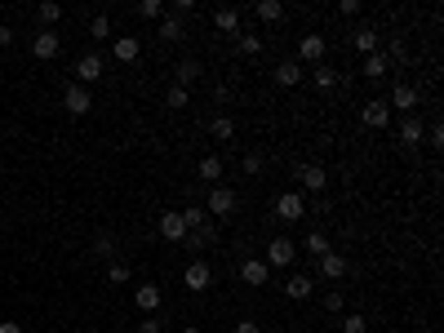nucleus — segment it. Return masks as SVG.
Returning a JSON list of instances; mask_svg holds the SVG:
<instances>
[{"instance_id":"cd10ccee","label":"nucleus","mask_w":444,"mask_h":333,"mask_svg":"<svg viewBox=\"0 0 444 333\" xmlns=\"http://www.w3.org/2000/svg\"><path fill=\"white\" fill-rule=\"evenodd\" d=\"M187 98H191V93H187L183 85H169V89H164V107H169V111H183Z\"/></svg>"},{"instance_id":"20e7f679","label":"nucleus","mask_w":444,"mask_h":333,"mask_svg":"<svg viewBox=\"0 0 444 333\" xmlns=\"http://www.w3.org/2000/svg\"><path fill=\"white\" fill-rule=\"evenodd\" d=\"M240 205V196L231 192V187H213L209 200H205V213H213V218H227V213H236Z\"/></svg>"},{"instance_id":"c756f323","label":"nucleus","mask_w":444,"mask_h":333,"mask_svg":"<svg viewBox=\"0 0 444 333\" xmlns=\"http://www.w3.org/2000/svg\"><path fill=\"white\" fill-rule=\"evenodd\" d=\"M200 178H205V183H218V178H222V160L205 156V160H200Z\"/></svg>"},{"instance_id":"2eb2a0df","label":"nucleus","mask_w":444,"mask_h":333,"mask_svg":"<svg viewBox=\"0 0 444 333\" xmlns=\"http://www.w3.org/2000/svg\"><path fill=\"white\" fill-rule=\"evenodd\" d=\"M387 107H400L404 116H413V111H418V89H413V85H395L391 98H387Z\"/></svg>"},{"instance_id":"4be33fe9","label":"nucleus","mask_w":444,"mask_h":333,"mask_svg":"<svg viewBox=\"0 0 444 333\" xmlns=\"http://www.w3.org/2000/svg\"><path fill=\"white\" fill-rule=\"evenodd\" d=\"M213 27H218V31H236V36H240V9H236V5L213 9Z\"/></svg>"},{"instance_id":"49530a36","label":"nucleus","mask_w":444,"mask_h":333,"mask_svg":"<svg viewBox=\"0 0 444 333\" xmlns=\"http://www.w3.org/2000/svg\"><path fill=\"white\" fill-rule=\"evenodd\" d=\"M183 333H200V329H183Z\"/></svg>"},{"instance_id":"0eeeda50","label":"nucleus","mask_w":444,"mask_h":333,"mask_svg":"<svg viewBox=\"0 0 444 333\" xmlns=\"http://www.w3.org/2000/svg\"><path fill=\"white\" fill-rule=\"evenodd\" d=\"M360 121H365L369 129H387V125H391V107H387V98H369L365 107H360Z\"/></svg>"},{"instance_id":"f257e3e1","label":"nucleus","mask_w":444,"mask_h":333,"mask_svg":"<svg viewBox=\"0 0 444 333\" xmlns=\"http://www.w3.org/2000/svg\"><path fill=\"white\" fill-rule=\"evenodd\" d=\"M293 258H298V245L289 240V235H275V240L267 245V258H262V263H267L271 271H284V267H293Z\"/></svg>"},{"instance_id":"c03bdc74","label":"nucleus","mask_w":444,"mask_h":333,"mask_svg":"<svg viewBox=\"0 0 444 333\" xmlns=\"http://www.w3.org/2000/svg\"><path fill=\"white\" fill-rule=\"evenodd\" d=\"M5 45H14V27H5V22H0V49H5Z\"/></svg>"},{"instance_id":"b1692460","label":"nucleus","mask_w":444,"mask_h":333,"mask_svg":"<svg viewBox=\"0 0 444 333\" xmlns=\"http://www.w3.org/2000/svg\"><path fill=\"white\" fill-rule=\"evenodd\" d=\"M387 71H391V63H387V58H382V49H378V54H369V58H365L360 76H365V80H382Z\"/></svg>"},{"instance_id":"f8f14e48","label":"nucleus","mask_w":444,"mask_h":333,"mask_svg":"<svg viewBox=\"0 0 444 333\" xmlns=\"http://www.w3.org/2000/svg\"><path fill=\"white\" fill-rule=\"evenodd\" d=\"M160 302H164L160 284H138V289H134V307H138L142 316H151V311H155V307H160Z\"/></svg>"},{"instance_id":"393cba45","label":"nucleus","mask_w":444,"mask_h":333,"mask_svg":"<svg viewBox=\"0 0 444 333\" xmlns=\"http://www.w3.org/2000/svg\"><path fill=\"white\" fill-rule=\"evenodd\" d=\"M209 138L231 142L236 138V121H231V116H213V121H209Z\"/></svg>"},{"instance_id":"9b49d317","label":"nucleus","mask_w":444,"mask_h":333,"mask_svg":"<svg viewBox=\"0 0 444 333\" xmlns=\"http://www.w3.org/2000/svg\"><path fill=\"white\" fill-rule=\"evenodd\" d=\"M346 271H351V263H346V254H338V249H329L320 258V276L325 280H346Z\"/></svg>"},{"instance_id":"e433bc0d","label":"nucleus","mask_w":444,"mask_h":333,"mask_svg":"<svg viewBox=\"0 0 444 333\" xmlns=\"http://www.w3.org/2000/svg\"><path fill=\"white\" fill-rule=\"evenodd\" d=\"M240 169H245L249 178H258V173H262V156H258V151H249V156L240 160Z\"/></svg>"},{"instance_id":"412c9836","label":"nucleus","mask_w":444,"mask_h":333,"mask_svg":"<svg viewBox=\"0 0 444 333\" xmlns=\"http://www.w3.org/2000/svg\"><path fill=\"white\" fill-rule=\"evenodd\" d=\"M351 45L369 58V54H378V45H382V40H378V31H374V27H355V31H351Z\"/></svg>"},{"instance_id":"6ab92c4d","label":"nucleus","mask_w":444,"mask_h":333,"mask_svg":"<svg viewBox=\"0 0 444 333\" xmlns=\"http://www.w3.org/2000/svg\"><path fill=\"white\" fill-rule=\"evenodd\" d=\"M422 138H427L422 121H418V116H404V121H400V142H404V147H418Z\"/></svg>"},{"instance_id":"58836bf2","label":"nucleus","mask_w":444,"mask_h":333,"mask_svg":"<svg viewBox=\"0 0 444 333\" xmlns=\"http://www.w3.org/2000/svg\"><path fill=\"white\" fill-rule=\"evenodd\" d=\"M342 333H369V320L365 316H346L342 320Z\"/></svg>"},{"instance_id":"79ce46f5","label":"nucleus","mask_w":444,"mask_h":333,"mask_svg":"<svg viewBox=\"0 0 444 333\" xmlns=\"http://www.w3.org/2000/svg\"><path fill=\"white\" fill-rule=\"evenodd\" d=\"M236 333H262L258 320H236Z\"/></svg>"},{"instance_id":"7ed1b4c3","label":"nucleus","mask_w":444,"mask_h":333,"mask_svg":"<svg viewBox=\"0 0 444 333\" xmlns=\"http://www.w3.org/2000/svg\"><path fill=\"white\" fill-rule=\"evenodd\" d=\"M183 284L191 293H205L209 284H213V267L205 263V258H196V263H187V271H183Z\"/></svg>"},{"instance_id":"423d86ee","label":"nucleus","mask_w":444,"mask_h":333,"mask_svg":"<svg viewBox=\"0 0 444 333\" xmlns=\"http://www.w3.org/2000/svg\"><path fill=\"white\" fill-rule=\"evenodd\" d=\"M98 80H102V58L98 54H80L76 58V85H98Z\"/></svg>"},{"instance_id":"ea45409f","label":"nucleus","mask_w":444,"mask_h":333,"mask_svg":"<svg viewBox=\"0 0 444 333\" xmlns=\"http://www.w3.org/2000/svg\"><path fill=\"white\" fill-rule=\"evenodd\" d=\"M342 307H346V302H342V293H338V289H329V293H325V311H342Z\"/></svg>"},{"instance_id":"a878e982","label":"nucleus","mask_w":444,"mask_h":333,"mask_svg":"<svg viewBox=\"0 0 444 333\" xmlns=\"http://www.w3.org/2000/svg\"><path fill=\"white\" fill-rule=\"evenodd\" d=\"M303 249H307V254H311V258H316V263H320V258H325V254H329L333 245H329V235H325V231H311Z\"/></svg>"},{"instance_id":"1a4fd4ad","label":"nucleus","mask_w":444,"mask_h":333,"mask_svg":"<svg viewBox=\"0 0 444 333\" xmlns=\"http://www.w3.org/2000/svg\"><path fill=\"white\" fill-rule=\"evenodd\" d=\"M236 276L245 280V284H254V289H258V284H267V280H271V267L262 263V258H245V263L236 267Z\"/></svg>"},{"instance_id":"39448f33","label":"nucleus","mask_w":444,"mask_h":333,"mask_svg":"<svg viewBox=\"0 0 444 333\" xmlns=\"http://www.w3.org/2000/svg\"><path fill=\"white\" fill-rule=\"evenodd\" d=\"M293 63H311V67L325 63V36H316V31L303 36V40H298V58H293Z\"/></svg>"},{"instance_id":"37998d69","label":"nucleus","mask_w":444,"mask_h":333,"mask_svg":"<svg viewBox=\"0 0 444 333\" xmlns=\"http://www.w3.org/2000/svg\"><path fill=\"white\" fill-rule=\"evenodd\" d=\"M138 333H160V320H151V316L138 320Z\"/></svg>"},{"instance_id":"9d476101","label":"nucleus","mask_w":444,"mask_h":333,"mask_svg":"<svg viewBox=\"0 0 444 333\" xmlns=\"http://www.w3.org/2000/svg\"><path fill=\"white\" fill-rule=\"evenodd\" d=\"M63 107H67L71 116H85L89 107H93V93H89L85 85H67V89H63Z\"/></svg>"},{"instance_id":"a211bd4d","label":"nucleus","mask_w":444,"mask_h":333,"mask_svg":"<svg viewBox=\"0 0 444 333\" xmlns=\"http://www.w3.org/2000/svg\"><path fill=\"white\" fill-rule=\"evenodd\" d=\"M311 289H316V284H311V276H303V271H293V276L284 280V293H289L293 302H303V298H311Z\"/></svg>"},{"instance_id":"aec40b11","label":"nucleus","mask_w":444,"mask_h":333,"mask_svg":"<svg viewBox=\"0 0 444 333\" xmlns=\"http://www.w3.org/2000/svg\"><path fill=\"white\" fill-rule=\"evenodd\" d=\"M303 76H307V71H303V63H293V58H284V63L275 67V85H284V89H289V85H298Z\"/></svg>"},{"instance_id":"72a5a7b5","label":"nucleus","mask_w":444,"mask_h":333,"mask_svg":"<svg viewBox=\"0 0 444 333\" xmlns=\"http://www.w3.org/2000/svg\"><path fill=\"white\" fill-rule=\"evenodd\" d=\"M333 85H338V71L320 63V67H316V89H333Z\"/></svg>"},{"instance_id":"5701e85b","label":"nucleus","mask_w":444,"mask_h":333,"mask_svg":"<svg viewBox=\"0 0 444 333\" xmlns=\"http://www.w3.org/2000/svg\"><path fill=\"white\" fill-rule=\"evenodd\" d=\"M155 36H160L164 45H174V40H183V18H174V14H164L160 22H155Z\"/></svg>"},{"instance_id":"c85d7f7f","label":"nucleus","mask_w":444,"mask_h":333,"mask_svg":"<svg viewBox=\"0 0 444 333\" xmlns=\"http://www.w3.org/2000/svg\"><path fill=\"white\" fill-rule=\"evenodd\" d=\"M258 18H262V22H280V18H284V5H280V0H262V5H258Z\"/></svg>"},{"instance_id":"bb28decb","label":"nucleus","mask_w":444,"mask_h":333,"mask_svg":"<svg viewBox=\"0 0 444 333\" xmlns=\"http://www.w3.org/2000/svg\"><path fill=\"white\" fill-rule=\"evenodd\" d=\"M178 213H183V222H187V235H191V231H200V227H205V218H209V213L200 209V205H187V209H178Z\"/></svg>"},{"instance_id":"f704fd0d","label":"nucleus","mask_w":444,"mask_h":333,"mask_svg":"<svg viewBox=\"0 0 444 333\" xmlns=\"http://www.w3.org/2000/svg\"><path fill=\"white\" fill-rule=\"evenodd\" d=\"M138 14H142V18H151V22H160V18H164V5H160V0H142Z\"/></svg>"},{"instance_id":"4468645a","label":"nucleus","mask_w":444,"mask_h":333,"mask_svg":"<svg viewBox=\"0 0 444 333\" xmlns=\"http://www.w3.org/2000/svg\"><path fill=\"white\" fill-rule=\"evenodd\" d=\"M160 235L169 245H183L187 240V222H183V213H160Z\"/></svg>"},{"instance_id":"dca6fc26","label":"nucleus","mask_w":444,"mask_h":333,"mask_svg":"<svg viewBox=\"0 0 444 333\" xmlns=\"http://www.w3.org/2000/svg\"><path fill=\"white\" fill-rule=\"evenodd\" d=\"M200 76H205V71H200V63H196V58H183V63L174 67V85H183V89H191Z\"/></svg>"},{"instance_id":"473e14b6","label":"nucleus","mask_w":444,"mask_h":333,"mask_svg":"<svg viewBox=\"0 0 444 333\" xmlns=\"http://www.w3.org/2000/svg\"><path fill=\"white\" fill-rule=\"evenodd\" d=\"M240 54H245V58H258V54H262V36L240 31Z\"/></svg>"},{"instance_id":"6e6552de","label":"nucleus","mask_w":444,"mask_h":333,"mask_svg":"<svg viewBox=\"0 0 444 333\" xmlns=\"http://www.w3.org/2000/svg\"><path fill=\"white\" fill-rule=\"evenodd\" d=\"M293 178H298V183L307 187L311 196H320V192H325V187H329V173L320 169V164H298V169H293Z\"/></svg>"},{"instance_id":"4c0bfd02","label":"nucleus","mask_w":444,"mask_h":333,"mask_svg":"<svg viewBox=\"0 0 444 333\" xmlns=\"http://www.w3.org/2000/svg\"><path fill=\"white\" fill-rule=\"evenodd\" d=\"M89 36H98V40H102V36H112V18H107V14H98V18L89 22Z\"/></svg>"},{"instance_id":"f03ea898","label":"nucleus","mask_w":444,"mask_h":333,"mask_svg":"<svg viewBox=\"0 0 444 333\" xmlns=\"http://www.w3.org/2000/svg\"><path fill=\"white\" fill-rule=\"evenodd\" d=\"M271 205H275V218H284V222H298V218L307 213V196H303V192H280V196L271 200Z\"/></svg>"},{"instance_id":"a19ab883","label":"nucleus","mask_w":444,"mask_h":333,"mask_svg":"<svg viewBox=\"0 0 444 333\" xmlns=\"http://www.w3.org/2000/svg\"><path fill=\"white\" fill-rule=\"evenodd\" d=\"M338 14L342 18H355L360 14V0H338Z\"/></svg>"},{"instance_id":"a18cd8bd","label":"nucleus","mask_w":444,"mask_h":333,"mask_svg":"<svg viewBox=\"0 0 444 333\" xmlns=\"http://www.w3.org/2000/svg\"><path fill=\"white\" fill-rule=\"evenodd\" d=\"M0 333H22V325L18 320H0Z\"/></svg>"},{"instance_id":"c9c22d12","label":"nucleus","mask_w":444,"mask_h":333,"mask_svg":"<svg viewBox=\"0 0 444 333\" xmlns=\"http://www.w3.org/2000/svg\"><path fill=\"white\" fill-rule=\"evenodd\" d=\"M129 276H134V271H129V263H112V267H107V280H112V284H125Z\"/></svg>"},{"instance_id":"7c9ffc66","label":"nucleus","mask_w":444,"mask_h":333,"mask_svg":"<svg viewBox=\"0 0 444 333\" xmlns=\"http://www.w3.org/2000/svg\"><path fill=\"white\" fill-rule=\"evenodd\" d=\"M93 249H98V258H112V263H116V235H112V231H98Z\"/></svg>"},{"instance_id":"ddd939ff","label":"nucleus","mask_w":444,"mask_h":333,"mask_svg":"<svg viewBox=\"0 0 444 333\" xmlns=\"http://www.w3.org/2000/svg\"><path fill=\"white\" fill-rule=\"evenodd\" d=\"M58 49H63V36H58V31H36V40H31V54L40 58V63H45V58H54Z\"/></svg>"},{"instance_id":"2f4dec72","label":"nucleus","mask_w":444,"mask_h":333,"mask_svg":"<svg viewBox=\"0 0 444 333\" xmlns=\"http://www.w3.org/2000/svg\"><path fill=\"white\" fill-rule=\"evenodd\" d=\"M36 18L45 22V31H49V22H58V18H63V5H54V0H45V5L36 9Z\"/></svg>"},{"instance_id":"f3484780","label":"nucleus","mask_w":444,"mask_h":333,"mask_svg":"<svg viewBox=\"0 0 444 333\" xmlns=\"http://www.w3.org/2000/svg\"><path fill=\"white\" fill-rule=\"evenodd\" d=\"M112 54H116V63H134V58L142 54V40L138 36H120V40L112 45Z\"/></svg>"}]
</instances>
